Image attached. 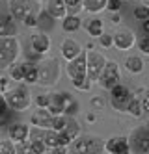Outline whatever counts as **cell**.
Wrapping results in <instances>:
<instances>
[{
    "label": "cell",
    "instance_id": "cell-1",
    "mask_svg": "<svg viewBox=\"0 0 149 154\" xmlns=\"http://www.w3.org/2000/svg\"><path fill=\"white\" fill-rule=\"evenodd\" d=\"M6 102L9 106L11 112H24L30 108V104L34 102L30 87L26 84H19V85H11L9 89L4 93Z\"/></svg>",
    "mask_w": 149,
    "mask_h": 154
},
{
    "label": "cell",
    "instance_id": "cell-2",
    "mask_svg": "<svg viewBox=\"0 0 149 154\" xmlns=\"http://www.w3.org/2000/svg\"><path fill=\"white\" fill-rule=\"evenodd\" d=\"M60 60L58 58H45L37 63V84L41 87H52L60 80Z\"/></svg>",
    "mask_w": 149,
    "mask_h": 154
},
{
    "label": "cell",
    "instance_id": "cell-3",
    "mask_svg": "<svg viewBox=\"0 0 149 154\" xmlns=\"http://www.w3.org/2000/svg\"><path fill=\"white\" fill-rule=\"evenodd\" d=\"M69 149L76 154H101L105 152V141L93 134H80L71 141Z\"/></svg>",
    "mask_w": 149,
    "mask_h": 154
},
{
    "label": "cell",
    "instance_id": "cell-4",
    "mask_svg": "<svg viewBox=\"0 0 149 154\" xmlns=\"http://www.w3.org/2000/svg\"><path fill=\"white\" fill-rule=\"evenodd\" d=\"M21 56V43L15 35L0 37V71H8L11 63H15Z\"/></svg>",
    "mask_w": 149,
    "mask_h": 154
},
{
    "label": "cell",
    "instance_id": "cell-5",
    "mask_svg": "<svg viewBox=\"0 0 149 154\" xmlns=\"http://www.w3.org/2000/svg\"><path fill=\"white\" fill-rule=\"evenodd\" d=\"M65 72L69 76V80L75 87H80L88 80V69H86V50L78 54L76 58L69 60L65 65Z\"/></svg>",
    "mask_w": 149,
    "mask_h": 154
},
{
    "label": "cell",
    "instance_id": "cell-6",
    "mask_svg": "<svg viewBox=\"0 0 149 154\" xmlns=\"http://www.w3.org/2000/svg\"><path fill=\"white\" fill-rule=\"evenodd\" d=\"M121 82V69H119V65L116 61H112V60H106L105 63V67H102L101 74H99V78H97V85L101 87V89H112L114 85H118Z\"/></svg>",
    "mask_w": 149,
    "mask_h": 154
},
{
    "label": "cell",
    "instance_id": "cell-7",
    "mask_svg": "<svg viewBox=\"0 0 149 154\" xmlns=\"http://www.w3.org/2000/svg\"><path fill=\"white\" fill-rule=\"evenodd\" d=\"M129 147H131V152L149 154V126L147 125L136 126L131 132V136H129Z\"/></svg>",
    "mask_w": 149,
    "mask_h": 154
},
{
    "label": "cell",
    "instance_id": "cell-8",
    "mask_svg": "<svg viewBox=\"0 0 149 154\" xmlns=\"http://www.w3.org/2000/svg\"><path fill=\"white\" fill-rule=\"evenodd\" d=\"M108 102L110 106L116 109V112H125V108H127V104L131 102L132 98V93L127 85H123L121 82L118 85H114L112 89H108Z\"/></svg>",
    "mask_w": 149,
    "mask_h": 154
},
{
    "label": "cell",
    "instance_id": "cell-9",
    "mask_svg": "<svg viewBox=\"0 0 149 154\" xmlns=\"http://www.w3.org/2000/svg\"><path fill=\"white\" fill-rule=\"evenodd\" d=\"M105 63H106L105 54H101V52H97L93 48L86 50V69H88V80L89 82H97L102 67H105Z\"/></svg>",
    "mask_w": 149,
    "mask_h": 154
},
{
    "label": "cell",
    "instance_id": "cell-10",
    "mask_svg": "<svg viewBox=\"0 0 149 154\" xmlns=\"http://www.w3.org/2000/svg\"><path fill=\"white\" fill-rule=\"evenodd\" d=\"M134 45H136V35H134V32L131 28L121 26L112 34V47L114 48L125 52V50H131Z\"/></svg>",
    "mask_w": 149,
    "mask_h": 154
},
{
    "label": "cell",
    "instance_id": "cell-11",
    "mask_svg": "<svg viewBox=\"0 0 149 154\" xmlns=\"http://www.w3.org/2000/svg\"><path fill=\"white\" fill-rule=\"evenodd\" d=\"M50 47H52L50 35H47L45 32H36L30 37V48L36 56H47L50 52Z\"/></svg>",
    "mask_w": 149,
    "mask_h": 154
},
{
    "label": "cell",
    "instance_id": "cell-12",
    "mask_svg": "<svg viewBox=\"0 0 149 154\" xmlns=\"http://www.w3.org/2000/svg\"><path fill=\"white\" fill-rule=\"evenodd\" d=\"M105 150L110 154H129V137L127 136H112L105 141Z\"/></svg>",
    "mask_w": 149,
    "mask_h": 154
},
{
    "label": "cell",
    "instance_id": "cell-13",
    "mask_svg": "<svg viewBox=\"0 0 149 154\" xmlns=\"http://www.w3.org/2000/svg\"><path fill=\"white\" fill-rule=\"evenodd\" d=\"M82 52H84V47L80 45L76 39H73V37H65L62 41V45H60V54H62V58L65 61L76 58L78 54H82Z\"/></svg>",
    "mask_w": 149,
    "mask_h": 154
},
{
    "label": "cell",
    "instance_id": "cell-14",
    "mask_svg": "<svg viewBox=\"0 0 149 154\" xmlns=\"http://www.w3.org/2000/svg\"><path fill=\"white\" fill-rule=\"evenodd\" d=\"M28 132L30 126L24 123H9L8 125V137L13 143H22L28 139Z\"/></svg>",
    "mask_w": 149,
    "mask_h": 154
},
{
    "label": "cell",
    "instance_id": "cell-15",
    "mask_svg": "<svg viewBox=\"0 0 149 154\" xmlns=\"http://www.w3.org/2000/svg\"><path fill=\"white\" fill-rule=\"evenodd\" d=\"M8 9L15 20H22L28 11H32L28 0H8Z\"/></svg>",
    "mask_w": 149,
    "mask_h": 154
},
{
    "label": "cell",
    "instance_id": "cell-16",
    "mask_svg": "<svg viewBox=\"0 0 149 154\" xmlns=\"http://www.w3.org/2000/svg\"><path fill=\"white\" fill-rule=\"evenodd\" d=\"M30 123L32 126H41V128H50L52 123V113L49 112L47 108H37L34 109L30 115Z\"/></svg>",
    "mask_w": 149,
    "mask_h": 154
},
{
    "label": "cell",
    "instance_id": "cell-17",
    "mask_svg": "<svg viewBox=\"0 0 149 154\" xmlns=\"http://www.w3.org/2000/svg\"><path fill=\"white\" fill-rule=\"evenodd\" d=\"M45 11L52 20H62L67 15V8L63 0H47V6H45Z\"/></svg>",
    "mask_w": 149,
    "mask_h": 154
},
{
    "label": "cell",
    "instance_id": "cell-18",
    "mask_svg": "<svg viewBox=\"0 0 149 154\" xmlns=\"http://www.w3.org/2000/svg\"><path fill=\"white\" fill-rule=\"evenodd\" d=\"M82 28V19L75 13H67L63 19H62V30L65 34H75Z\"/></svg>",
    "mask_w": 149,
    "mask_h": 154
},
{
    "label": "cell",
    "instance_id": "cell-19",
    "mask_svg": "<svg viewBox=\"0 0 149 154\" xmlns=\"http://www.w3.org/2000/svg\"><path fill=\"white\" fill-rule=\"evenodd\" d=\"M17 35V23L11 15H6L0 19V37Z\"/></svg>",
    "mask_w": 149,
    "mask_h": 154
},
{
    "label": "cell",
    "instance_id": "cell-20",
    "mask_svg": "<svg viewBox=\"0 0 149 154\" xmlns=\"http://www.w3.org/2000/svg\"><path fill=\"white\" fill-rule=\"evenodd\" d=\"M125 69H127L131 74H142L144 72V60L140 56H136V54H132V56H127L125 58Z\"/></svg>",
    "mask_w": 149,
    "mask_h": 154
},
{
    "label": "cell",
    "instance_id": "cell-21",
    "mask_svg": "<svg viewBox=\"0 0 149 154\" xmlns=\"http://www.w3.org/2000/svg\"><path fill=\"white\" fill-rule=\"evenodd\" d=\"M22 84H26V85L37 84V63L24 61V78H22Z\"/></svg>",
    "mask_w": 149,
    "mask_h": 154
},
{
    "label": "cell",
    "instance_id": "cell-22",
    "mask_svg": "<svg viewBox=\"0 0 149 154\" xmlns=\"http://www.w3.org/2000/svg\"><path fill=\"white\" fill-rule=\"evenodd\" d=\"M84 28H86V32H88L89 37H99L102 32H105V24H102V20L97 19V17L86 20V23H84Z\"/></svg>",
    "mask_w": 149,
    "mask_h": 154
},
{
    "label": "cell",
    "instance_id": "cell-23",
    "mask_svg": "<svg viewBox=\"0 0 149 154\" xmlns=\"http://www.w3.org/2000/svg\"><path fill=\"white\" fill-rule=\"evenodd\" d=\"M106 2L108 0H82V9L88 13H101V11H105L106 9Z\"/></svg>",
    "mask_w": 149,
    "mask_h": 154
},
{
    "label": "cell",
    "instance_id": "cell-24",
    "mask_svg": "<svg viewBox=\"0 0 149 154\" xmlns=\"http://www.w3.org/2000/svg\"><path fill=\"white\" fill-rule=\"evenodd\" d=\"M8 76L11 78V82H22V78H24V61L11 63L8 67Z\"/></svg>",
    "mask_w": 149,
    "mask_h": 154
},
{
    "label": "cell",
    "instance_id": "cell-25",
    "mask_svg": "<svg viewBox=\"0 0 149 154\" xmlns=\"http://www.w3.org/2000/svg\"><path fill=\"white\" fill-rule=\"evenodd\" d=\"M125 113H129V115L134 117V119H140V117L145 113V112H144V106H142V102H140V98L132 97L131 102L127 104V108H125Z\"/></svg>",
    "mask_w": 149,
    "mask_h": 154
},
{
    "label": "cell",
    "instance_id": "cell-26",
    "mask_svg": "<svg viewBox=\"0 0 149 154\" xmlns=\"http://www.w3.org/2000/svg\"><path fill=\"white\" fill-rule=\"evenodd\" d=\"M63 132H65V134L69 136L71 139H76L80 134H82V125H80L75 117H69V119H67V125H65Z\"/></svg>",
    "mask_w": 149,
    "mask_h": 154
},
{
    "label": "cell",
    "instance_id": "cell-27",
    "mask_svg": "<svg viewBox=\"0 0 149 154\" xmlns=\"http://www.w3.org/2000/svg\"><path fill=\"white\" fill-rule=\"evenodd\" d=\"M67 115H52V123H50V128L52 130H58V132H63V128H65V125H67Z\"/></svg>",
    "mask_w": 149,
    "mask_h": 154
},
{
    "label": "cell",
    "instance_id": "cell-28",
    "mask_svg": "<svg viewBox=\"0 0 149 154\" xmlns=\"http://www.w3.org/2000/svg\"><path fill=\"white\" fill-rule=\"evenodd\" d=\"M78 112H80V104H78V100H75V98H71L63 108V115H67V117H75Z\"/></svg>",
    "mask_w": 149,
    "mask_h": 154
},
{
    "label": "cell",
    "instance_id": "cell-29",
    "mask_svg": "<svg viewBox=\"0 0 149 154\" xmlns=\"http://www.w3.org/2000/svg\"><path fill=\"white\" fill-rule=\"evenodd\" d=\"M0 154H17L15 143L11 141L9 137L8 139H0Z\"/></svg>",
    "mask_w": 149,
    "mask_h": 154
},
{
    "label": "cell",
    "instance_id": "cell-30",
    "mask_svg": "<svg viewBox=\"0 0 149 154\" xmlns=\"http://www.w3.org/2000/svg\"><path fill=\"white\" fill-rule=\"evenodd\" d=\"M136 47L142 54H147L149 56V34H144L142 37H136Z\"/></svg>",
    "mask_w": 149,
    "mask_h": 154
},
{
    "label": "cell",
    "instance_id": "cell-31",
    "mask_svg": "<svg viewBox=\"0 0 149 154\" xmlns=\"http://www.w3.org/2000/svg\"><path fill=\"white\" fill-rule=\"evenodd\" d=\"M65 8H67V13H75L78 15L80 9H82V0H63Z\"/></svg>",
    "mask_w": 149,
    "mask_h": 154
},
{
    "label": "cell",
    "instance_id": "cell-32",
    "mask_svg": "<svg viewBox=\"0 0 149 154\" xmlns=\"http://www.w3.org/2000/svg\"><path fill=\"white\" fill-rule=\"evenodd\" d=\"M22 23H24V26H28V28H37L39 26V17L34 11H28L24 15V19H22Z\"/></svg>",
    "mask_w": 149,
    "mask_h": 154
},
{
    "label": "cell",
    "instance_id": "cell-33",
    "mask_svg": "<svg viewBox=\"0 0 149 154\" xmlns=\"http://www.w3.org/2000/svg\"><path fill=\"white\" fill-rule=\"evenodd\" d=\"M132 15H134V19L136 20H140V23H142V20H145L147 19V15H149V6H136L134 8V11H132Z\"/></svg>",
    "mask_w": 149,
    "mask_h": 154
},
{
    "label": "cell",
    "instance_id": "cell-34",
    "mask_svg": "<svg viewBox=\"0 0 149 154\" xmlns=\"http://www.w3.org/2000/svg\"><path fill=\"white\" fill-rule=\"evenodd\" d=\"M89 106L93 108V109H105V106H106L105 97H93V98L89 100Z\"/></svg>",
    "mask_w": 149,
    "mask_h": 154
},
{
    "label": "cell",
    "instance_id": "cell-35",
    "mask_svg": "<svg viewBox=\"0 0 149 154\" xmlns=\"http://www.w3.org/2000/svg\"><path fill=\"white\" fill-rule=\"evenodd\" d=\"M97 39H99V45L102 48H110L112 47V34H105V32H102Z\"/></svg>",
    "mask_w": 149,
    "mask_h": 154
},
{
    "label": "cell",
    "instance_id": "cell-36",
    "mask_svg": "<svg viewBox=\"0 0 149 154\" xmlns=\"http://www.w3.org/2000/svg\"><path fill=\"white\" fill-rule=\"evenodd\" d=\"M34 102H36V106H37V108H47V106H49V102H50V93H47V95H37Z\"/></svg>",
    "mask_w": 149,
    "mask_h": 154
},
{
    "label": "cell",
    "instance_id": "cell-37",
    "mask_svg": "<svg viewBox=\"0 0 149 154\" xmlns=\"http://www.w3.org/2000/svg\"><path fill=\"white\" fill-rule=\"evenodd\" d=\"M8 112H11V109H9V106H8V102H6L4 93H0V119H2Z\"/></svg>",
    "mask_w": 149,
    "mask_h": 154
},
{
    "label": "cell",
    "instance_id": "cell-38",
    "mask_svg": "<svg viewBox=\"0 0 149 154\" xmlns=\"http://www.w3.org/2000/svg\"><path fill=\"white\" fill-rule=\"evenodd\" d=\"M119 8H121V0H108L106 2V9L112 11V13H118Z\"/></svg>",
    "mask_w": 149,
    "mask_h": 154
},
{
    "label": "cell",
    "instance_id": "cell-39",
    "mask_svg": "<svg viewBox=\"0 0 149 154\" xmlns=\"http://www.w3.org/2000/svg\"><path fill=\"white\" fill-rule=\"evenodd\" d=\"M140 102H142V106H144V112H147V113H149V91H145V93L142 95Z\"/></svg>",
    "mask_w": 149,
    "mask_h": 154
},
{
    "label": "cell",
    "instance_id": "cell-40",
    "mask_svg": "<svg viewBox=\"0 0 149 154\" xmlns=\"http://www.w3.org/2000/svg\"><path fill=\"white\" fill-rule=\"evenodd\" d=\"M89 87H91V82H89V80H86L80 87H76V89H78V91H89Z\"/></svg>",
    "mask_w": 149,
    "mask_h": 154
},
{
    "label": "cell",
    "instance_id": "cell-41",
    "mask_svg": "<svg viewBox=\"0 0 149 154\" xmlns=\"http://www.w3.org/2000/svg\"><path fill=\"white\" fill-rule=\"evenodd\" d=\"M142 30H144V34H149V15L145 20H142Z\"/></svg>",
    "mask_w": 149,
    "mask_h": 154
},
{
    "label": "cell",
    "instance_id": "cell-42",
    "mask_svg": "<svg viewBox=\"0 0 149 154\" xmlns=\"http://www.w3.org/2000/svg\"><path fill=\"white\" fill-rule=\"evenodd\" d=\"M119 20H121V15H119V11L112 15V23H114V24H119Z\"/></svg>",
    "mask_w": 149,
    "mask_h": 154
},
{
    "label": "cell",
    "instance_id": "cell-43",
    "mask_svg": "<svg viewBox=\"0 0 149 154\" xmlns=\"http://www.w3.org/2000/svg\"><path fill=\"white\" fill-rule=\"evenodd\" d=\"M95 119H97V115H95L93 112H89V113L86 115V121H88V123H93V121H95Z\"/></svg>",
    "mask_w": 149,
    "mask_h": 154
},
{
    "label": "cell",
    "instance_id": "cell-44",
    "mask_svg": "<svg viewBox=\"0 0 149 154\" xmlns=\"http://www.w3.org/2000/svg\"><path fill=\"white\" fill-rule=\"evenodd\" d=\"M142 4L144 6H149V0H142Z\"/></svg>",
    "mask_w": 149,
    "mask_h": 154
},
{
    "label": "cell",
    "instance_id": "cell-45",
    "mask_svg": "<svg viewBox=\"0 0 149 154\" xmlns=\"http://www.w3.org/2000/svg\"><path fill=\"white\" fill-rule=\"evenodd\" d=\"M32 2H37V4H43V2H45V0H32Z\"/></svg>",
    "mask_w": 149,
    "mask_h": 154
},
{
    "label": "cell",
    "instance_id": "cell-46",
    "mask_svg": "<svg viewBox=\"0 0 149 154\" xmlns=\"http://www.w3.org/2000/svg\"><path fill=\"white\" fill-rule=\"evenodd\" d=\"M0 130H2V125H0Z\"/></svg>",
    "mask_w": 149,
    "mask_h": 154
},
{
    "label": "cell",
    "instance_id": "cell-47",
    "mask_svg": "<svg viewBox=\"0 0 149 154\" xmlns=\"http://www.w3.org/2000/svg\"><path fill=\"white\" fill-rule=\"evenodd\" d=\"M147 126H149V121H147Z\"/></svg>",
    "mask_w": 149,
    "mask_h": 154
},
{
    "label": "cell",
    "instance_id": "cell-48",
    "mask_svg": "<svg viewBox=\"0 0 149 154\" xmlns=\"http://www.w3.org/2000/svg\"><path fill=\"white\" fill-rule=\"evenodd\" d=\"M121 2H125V0H121Z\"/></svg>",
    "mask_w": 149,
    "mask_h": 154
},
{
    "label": "cell",
    "instance_id": "cell-49",
    "mask_svg": "<svg viewBox=\"0 0 149 154\" xmlns=\"http://www.w3.org/2000/svg\"><path fill=\"white\" fill-rule=\"evenodd\" d=\"M0 78H2V76H0Z\"/></svg>",
    "mask_w": 149,
    "mask_h": 154
}]
</instances>
